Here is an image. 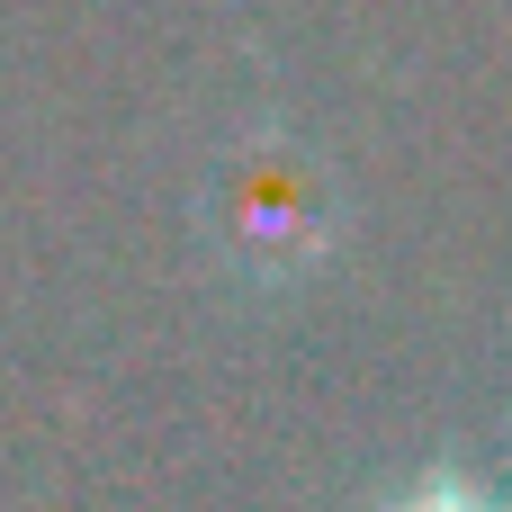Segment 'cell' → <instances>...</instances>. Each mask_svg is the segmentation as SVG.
I'll return each instance as SVG.
<instances>
[{"label":"cell","mask_w":512,"mask_h":512,"mask_svg":"<svg viewBox=\"0 0 512 512\" xmlns=\"http://www.w3.org/2000/svg\"><path fill=\"white\" fill-rule=\"evenodd\" d=\"M378 512H512L495 486H477V477H459V468H432V477H414L405 495H387Z\"/></svg>","instance_id":"7a4b0ae2"},{"label":"cell","mask_w":512,"mask_h":512,"mask_svg":"<svg viewBox=\"0 0 512 512\" xmlns=\"http://www.w3.org/2000/svg\"><path fill=\"white\" fill-rule=\"evenodd\" d=\"M342 225V198H333V171L288 135V126H252L216 153L207 171V243L261 279V288H297L306 270L333 261V234Z\"/></svg>","instance_id":"6da1fadb"}]
</instances>
